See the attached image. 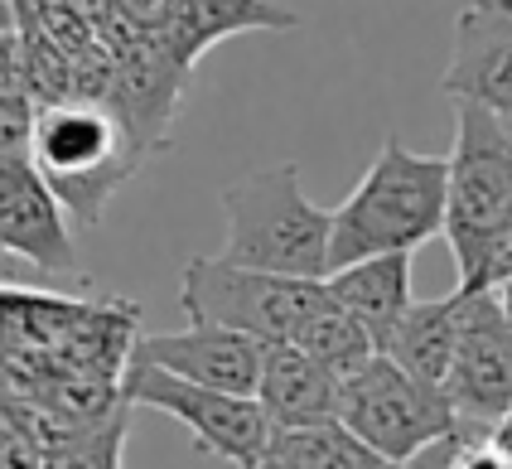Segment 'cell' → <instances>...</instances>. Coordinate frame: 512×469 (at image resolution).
Listing matches in <instances>:
<instances>
[{
    "label": "cell",
    "instance_id": "16",
    "mask_svg": "<svg viewBox=\"0 0 512 469\" xmlns=\"http://www.w3.org/2000/svg\"><path fill=\"white\" fill-rule=\"evenodd\" d=\"M121 440H126V407L107 421H92L83 436L58 450H44V469H121Z\"/></svg>",
    "mask_w": 512,
    "mask_h": 469
},
{
    "label": "cell",
    "instance_id": "11",
    "mask_svg": "<svg viewBox=\"0 0 512 469\" xmlns=\"http://www.w3.org/2000/svg\"><path fill=\"white\" fill-rule=\"evenodd\" d=\"M136 363L170 368L179 378L203 382V387H223V392H247L256 397L261 382V358L266 344L252 334H237L223 324H189L184 334H136Z\"/></svg>",
    "mask_w": 512,
    "mask_h": 469
},
{
    "label": "cell",
    "instance_id": "1",
    "mask_svg": "<svg viewBox=\"0 0 512 469\" xmlns=\"http://www.w3.org/2000/svg\"><path fill=\"white\" fill-rule=\"evenodd\" d=\"M450 204V155H421L401 136H387L358 189L334 208L329 271L377 252H416L445 237Z\"/></svg>",
    "mask_w": 512,
    "mask_h": 469
},
{
    "label": "cell",
    "instance_id": "17",
    "mask_svg": "<svg viewBox=\"0 0 512 469\" xmlns=\"http://www.w3.org/2000/svg\"><path fill=\"white\" fill-rule=\"evenodd\" d=\"M34 141H39V102L0 97V165L34 160Z\"/></svg>",
    "mask_w": 512,
    "mask_h": 469
},
{
    "label": "cell",
    "instance_id": "19",
    "mask_svg": "<svg viewBox=\"0 0 512 469\" xmlns=\"http://www.w3.org/2000/svg\"><path fill=\"white\" fill-rule=\"evenodd\" d=\"M459 469H512V450H503L493 436H469Z\"/></svg>",
    "mask_w": 512,
    "mask_h": 469
},
{
    "label": "cell",
    "instance_id": "3",
    "mask_svg": "<svg viewBox=\"0 0 512 469\" xmlns=\"http://www.w3.org/2000/svg\"><path fill=\"white\" fill-rule=\"evenodd\" d=\"M228 242L223 257L281 276H329L334 208H319L300 189V165H271L223 189Z\"/></svg>",
    "mask_w": 512,
    "mask_h": 469
},
{
    "label": "cell",
    "instance_id": "24",
    "mask_svg": "<svg viewBox=\"0 0 512 469\" xmlns=\"http://www.w3.org/2000/svg\"><path fill=\"white\" fill-rule=\"evenodd\" d=\"M503 121H508V126H512V117H503Z\"/></svg>",
    "mask_w": 512,
    "mask_h": 469
},
{
    "label": "cell",
    "instance_id": "10",
    "mask_svg": "<svg viewBox=\"0 0 512 469\" xmlns=\"http://www.w3.org/2000/svg\"><path fill=\"white\" fill-rule=\"evenodd\" d=\"M440 92L512 117V0H469L455 15Z\"/></svg>",
    "mask_w": 512,
    "mask_h": 469
},
{
    "label": "cell",
    "instance_id": "6",
    "mask_svg": "<svg viewBox=\"0 0 512 469\" xmlns=\"http://www.w3.org/2000/svg\"><path fill=\"white\" fill-rule=\"evenodd\" d=\"M121 397L126 407H150L174 416L189 436L194 450L203 455H218L237 469H256L271 450V416L266 407L247 397V392H223V387H203L170 373V368H155V363H126L121 373Z\"/></svg>",
    "mask_w": 512,
    "mask_h": 469
},
{
    "label": "cell",
    "instance_id": "21",
    "mask_svg": "<svg viewBox=\"0 0 512 469\" xmlns=\"http://www.w3.org/2000/svg\"><path fill=\"white\" fill-rule=\"evenodd\" d=\"M493 440H498L503 450H512V411L503 416V421H498V431H493Z\"/></svg>",
    "mask_w": 512,
    "mask_h": 469
},
{
    "label": "cell",
    "instance_id": "14",
    "mask_svg": "<svg viewBox=\"0 0 512 469\" xmlns=\"http://www.w3.org/2000/svg\"><path fill=\"white\" fill-rule=\"evenodd\" d=\"M459 324H464V291L459 286L440 300H411V310L382 339V353L397 358L406 373H416L430 387H445V373L455 363Z\"/></svg>",
    "mask_w": 512,
    "mask_h": 469
},
{
    "label": "cell",
    "instance_id": "15",
    "mask_svg": "<svg viewBox=\"0 0 512 469\" xmlns=\"http://www.w3.org/2000/svg\"><path fill=\"white\" fill-rule=\"evenodd\" d=\"M290 344H300L305 353H314V358H319L339 382L348 378V373H358L372 353H382L368 324L358 320V315H348L334 295H329L310 320H305V329H300Z\"/></svg>",
    "mask_w": 512,
    "mask_h": 469
},
{
    "label": "cell",
    "instance_id": "4",
    "mask_svg": "<svg viewBox=\"0 0 512 469\" xmlns=\"http://www.w3.org/2000/svg\"><path fill=\"white\" fill-rule=\"evenodd\" d=\"M329 300L324 281L242 266L232 257H189L179 271V310L189 324H223L261 344H290Z\"/></svg>",
    "mask_w": 512,
    "mask_h": 469
},
{
    "label": "cell",
    "instance_id": "5",
    "mask_svg": "<svg viewBox=\"0 0 512 469\" xmlns=\"http://www.w3.org/2000/svg\"><path fill=\"white\" fill-rule=\"evenodd\" d=\"M512 218V126L493 107L459 102L450 146V204L445 242L455 252L459 281L474 276L488 242Z\"/></svg>",
    "mask_w": 512,
    "mask_h": 469
},
{
    "label": "cell",
    "instance_id": "23",
    "mask_svg": "<svg viewBox=\"0 0 512 469\" xmlns=\"http://www.w3.org/2000/svg\"><path fill=\"white\" fill-rule=\"evenodd\" d=\"M256 469H281V465H271V460H261V465H256Z\"/></svg>",
    "mask_w": 512,
    "mask_h": 469
},
{
    "label": "cell",
    "instance_id": "7",
    "mask_svg": "<svg viewBox=\"0 0 512 469\" xmlns=\"http://www.w3.org/2000/svg\"><path fill=\"white\" fill-rule=\"evenodd\" d=\"M339 421L387 460H411L430 440L464 431L445 387L421 382L387 353H372L339 382Z\"/></svg>",
    "mask_w": 512,
    "mask_h": 469
},
{
    "label": "cell",
    "instance_id": "2",
    "mask_svg": "<svg viewBox=\"0 0 512 469\" xmlns=\"http://www.w3.org/2000/svg\"><path fill=\"white\" fill-rule=\"evenodd\" d=\"M145 141L121 107L97 97H63L39 107L34 165L58 189L78 228H97L112 194L141 170Z\"/></svg>",
    "mask_w": 512,
    "mask_h": 469
},
{
    "label": "cell",
    "instance_id": "8",
    "mask_svg": "<svg viewBox=\"0 0 512 469\" xmlns=\"http://www.w3.org/2000/svg\"><path fill=\"white\" fill-rule=\"evenodd\" d=\"M445 397L459 426L474 436H493L512 411V320L498 291H464V324L445 373Z\"/></svg>",
    "mask_w": 512,
    "mask_h": 469
},
{
    "label": "cell",
    "instance_id": "13",
    "mask_svg": "<svg viewBox=\"0 0 512 469\" xmlns=\"http://www.w3.org/2000/svg\"><path fill=\"white\" fill-rule=\"evenodd\" d=\"M329 295L339 300L348 315L372 329L377 349L382 339L392 334V324L411 310V252H377V257H363V262H348L339 271L324 276Z\"/></svg>",
    "mask_w": 512,
    "mask_h": 469
},
{
    "label": "cell",
    "instance_id": "12",
    "mask_svg": "<svg viewBox=\"0 0 512 469\" xmlns=\"http://www.w3.org/2000/svg\"><path fill=\"white\" fill-rule=\"evenodd\" d=\"M256 402L266 407L276 431L324 426L339 421V378L300 344H266Z\"/></svg>",
    "mask_w": 512,
    "mask_h": 469
},
{
    "label": "cell",
    "instance_id": "22",
    "mask_svg": "<svg viewBox=\"0 0 512 469\" xmlns=\"http://www.w3.org/2000/svg\"><path fill=\"white\" fill-rule=\"evenodd\" d=\"M493 291H498V300H503V310H508V320H512V276L503 286H493Z\"/></svg>",
    "mask_w": 512,
    "mask_h": 469
},
{
    "label": "cell",
    "instance_id": "18",
    "mask_svg": "<svg viewBox=\"0 0 512 469\" xmlns=\"http://www.w3.org/2000/svg\"><path fill=\"white\" fill-rule=\"evenodd\" d=\"M508 276H512V218L503 223V233L488 242L484 262L474 266V276L459 281V291H493V286H503Z\"/></svg>",
    "mask_w": 512,
    "mask_h": 469
},
{
    "label": "cell",
    "instance_id": "9",
    "mask_svg": "<svg viewBox=\"0 0 512 469\" xmlns=\"http://www.w3.org/2000/svg\"><path fill=\"white\" fill-rule=\"evenodd\" d=\"M68 223L73 213L34 160L0 165V247L5 252H15L34 271L78 276V242Z\"/></svg>",
    "mask_w": 512,
    "mask_h": 469
},
{
    "label": "cell",
    "instance_id": "20",
    "mask_svg": "<svg viewBox=\"0 0 512 469\" xmlns=\"http://www.w3.org/2000/svg\"><path fill=\"white\" fill-rule=\"evenodd\" d=\"M20 276H25V262H20L15 252L0 247V286H10V281H20Z\"/></svg>",
    "mask_w": 512,
    "mask_h": 469
}]
</instances>
